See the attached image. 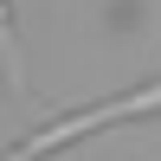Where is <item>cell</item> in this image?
<instances>
[{
    "instance_id": "obj_1",
    "label": "cell",
    "mask_w": 161,
    "mask_h": 161,
    "mask_svg": "<svg viewBox=\"0 0 161 161\" xmlns=\"http://www.w3.org/2000/svg\"><path fill=\"white\" fill-rule=\"evenodd\" d=\"M161 110V77L155 84H142V90H129V97H110V103H90V110H77V116H58V123H45V129H32L26 142H13L0 161H39V155H52V148H71V142H84V136H97V129H123V123H142V116H155Z\"/></svg>"
},
{
    "instance_id": "obj_2",
    "label": "cell",
    "mask_w": 161,
    "mask_h": 161,
    "mask_svg": "<svg viewBox=\"0 0 161 161\" xmlns=\"http://www.w3.org/2000/svg\"><path fill=\"white\" fill-rule=\"evenodd\" d=\"M0 64H7V84H13V90H26V64H19V39H13L7 0H0Z\"/></svg>"
}]
</instances>
